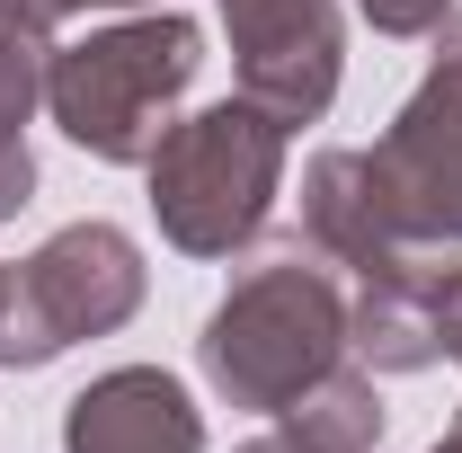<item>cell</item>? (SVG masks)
Returning <instances> with one entry per match:
<instances>
[{"mask_svg":"<svg viewBox=\"0 0 462 453\" xmlns=\"http://www.w3.org/2000/svg\"><path fill=\"white\" fill-rule=\"evenodd\" d=\"M196 365H205L214 400L249 409V418H285L320 374L346 365V284H338V267L311 240H293L267 267L231 276V293L205 311Z\"/></svg>","mask_w":462,"mask_h":453,"instance_id":"6da1fadb","label":"cell"},{"mask_svg":"<svg viewBox=\"0 0 462 453\" xmlns=\"http://www.w3.org/2000/svg\"><path fill=\"white\" fill-rule=\"evenodd\" d=\"M196 71H205V27L187 9H134L116 27H89L80 45H54L45 116L89 161L143 170L152 143L178 125V98L196 89Z\"/></svg>","mask_w":462,"mask_h":453,"instance_id":"7a4b0ae2","label":"cell"},{"mask_svg":"<svg viewBox=\"0 0 462 453\" xmlns=\"http://www.w3.org/2000/svg\"><path fill=\"white\" fill-rule=\"evenodd\" d=\"M285 143L293 134L249 98H214V107L178 116L143 161L161 240L178 258H240L285 196Z\"/></svg>","mask_w":462,"mask_h":453,"instance_id":"3957f363","label":"cell"},{"mask_svg":"<svg viewBox=\"0 0 462 453\" xmlns=\"http://www.w3.org/2000/svg\"><path fill=\"white\" fill-rule=\"evenodd\" d=\"M302 240L346 267L356 284H383V276H409V284H454L462 276V240H427V231L401 214V196H392V178L374 152H320L311 170H302Z\"/></svg>","mask_w":462,"mask_h":453,"instance_id":"277c9868","label":"cell"},{"mask_svg":"<svg viewBox=\"0 0 462 453\" xmlns=\"http://www.w3.org/2000/svg\"><path fill=\"white\" fill-rule=\"evenodd\" d=\"M223 36L240 62V98L267 107L276 125H320L346 71L338 0H223Z\"/></svg>","mask_w":462,"mask_h":453,"instance_id":"5b68a950","label":"cell"},{"mask_svg":"<svg viewBox=\"0 0 462 453\" xmlns=\"http://www.w3.org/2000/svg\"><path fill=\"white\" fill-rule=\"evenodd\" d=\"M374 161L427 240H462V9L436 27V62L392 116V134L374 143Z\"/></svg>","mask_w":462,"mask_h":453,"instance_id":"8992f818","label":"cell"},{"mask_svg":"<svg viewBox=\"0 0 462 453\" xmlns=\"http://www.w3.org/2000/svg\"><path fill=\"white\" fill-rule=\"evenodd\" d=\"M143 240L116 223H62L27 267H18V302L45 320L54 347H80V338H116L134 311H143Z\"/></svg>","mask_w":462,"mask_h":453,"instance_id":"52a82bcc","label":"cell"},{"mask_svg":"<svg viewBox=\"0 0 462 453\" xmlns=\"http://www.w3.org/2000/svg\"><path fill=\"white\" fill-rule=\"evenodd\" d=\"M62 453H205V409L161 365H116L62 400Z\"/></svg>","mask_w":462,"mask_h":453,"instance_id":"ba28073f","label":"cell"},{"mask_svg":"<svg viewBox=\"0 0 462 453\" xmlns=\"http://www.w3.org/2000/svg\"><path fill=\"white\" fill-rule=\"evenodd\" d=\"M436 302L445 284H409V276H383L346 302V356L383 383V374H427L445 365V329H436Z\"/></svg>","mask_w":462,"mask_h":453,"instance_id":"9c48e42d","label":"cell"},{"mask_svg":"<svg viewBox=\"0 0 462 453\" xmlns=\"http://www.w3.org/2000/svg\"><path fill=\"white\" fill-rule=\"evenodd\" d=\"M285 427L311 453H374L383 445V392H374V374L346 356L338 374H320V383L285 409Z\"/></svg>","mask_w":462,"mask_h":453,"instance_id":"30bf717a","label":"cell"},{"mask_svg":"<svg viewBox=\"0 0 462 453\" xmlns=\"http://www.w3.org/2000/svg\"><path fill=\"white\" fill-rule=\"evenodd\" d=\"M45 62H54L45 27L0 18V134H27V116L45 107Z\"/></svg>","mask_w":462,"mask_h":453,"instance_id":"8fae6325","label":"cell"},{"mask_svg":"<svg viewBox=\"0 0 462 453\" xmlns=\"http://www.w3.org/2000/svg\"><path fill=\"white\" fill-rule=\"evenodd\" d=\"M374 36H436L454 18V0H356Z\"/></svg>","mask_w":462,"mask_h":453,"instance_id":"7c38bea8","label":"cell"},{"mask_svg":"<svg viewBox=\"0 0 462 453\" xmlns=\"http://www.w3.org/2000/svg\"><path fill=\"white\" fill-rule=\"evenodd\" d=\"M36 205V152H27V134H0V223H18Z\"/></svg>","mask_w":462,"mask_h":453,"instance_id":"4fadbf2b","label":"cell"},{"mask_svg":"<svg viewBox=\"0 0 462 453\" xmlns=\"http://www.w3.org/2000/svg\"><path fill=\"white\" fill-rule=\"evenodd\" d=\"M71 9H89V0H0V18H18V27H45V36H54Z\"/></svg>","mask_w":462,"mask_h":453,"instance_id":"5bb4252c","label":"cell"},{"mask_svg":"<svg viewBox=\"0 0 462 453\" xmlns=\"http://www.w3.org/2000/svg\"><path fill=\"white\" fill-rule=\"evenodd\" d=\"M436 329H445V356L462 365V276L445 284V302H436Z\"/></svg>","mask_w":462,"mask_h":453,"instance_id":"9a60e30c","label":"cell"},{"mask_svg":"<svg viewBox=\"0 0 462 453\" xmlns=\"http://www.w3.org/2000/svg\"><path fill=\"white\" fill-rule=\"evenodd\" d=\"M231 453H311V445H302V436H293L285 418H276V427H267V436H249V445H231Z\"/></svg>","mask_w":462,"mask_h":453,"instance_id":"2e32d148","label":"cell"},{"mask_svg":"<svg viewBox=\"0 0 462 453\" xmlns=\"http://www.w3.org/2000/svg\"><path fill=\"white\" fill-rule=\"evenodd\" d=\"M427 453H462V418H454V427H445V436H436Z\"/></svg>","mask_w":462,"mask_h":453,"instance_id":"e0dca14e","label":"cell"},{"mask_svg":"<svg viewBox=\"0 0 462 453\" xmlns=\"http://www.w3.org/2000/svg\"><path fill=\"white\" fill-rule=\"evenodd\" d=\"M9 293H18V276H9V267H0V320H9Z\"/></svg>","mask_w":462,"mask_h":453,"instance_id":"ac0fdd59","label":"cell"},{"mask_svg":"<svg viewBox=\"0 0 462 453\" xmlns=\"http://www.w3.org/2000/svg\"><path fill=\"white\" fill-rule=\"evenodd\" d=\"M116 9H178V0H116Z\"/></svg>","mask_w":462,"mask_h":453,"instance_id":"d6986e66","label":"cell"}]
</instances>
